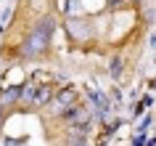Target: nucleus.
Wrapping results in <instances>:
<instances>
[{
  "label": "nucleus",
  "instance_id": "1",
  "mask_svg": "<svg viewBox=\"0 0 156 146\" xmlns=\"http://www.w3.org/2000/svg\"><path fill=\"white\" fill-rule=\"evenodd\" d=\"M53 32H56V19H53V16H45L42 21H37V24L27 32L24 43H21V56H24V58H40V56H45Z\"/></svg>",
  "mask_w": 156,
  "mask_h": 146
},
{
  "label": "nucleus",
  "instance_id": "2",
  "mask_svg": "<svg viewBox=\"0 0 156 146\" xmlns=\"http://www.w3.org/2000/svg\"><path fill=\"white\" fill-rule=\"evenodd\" d=\"M74 101H77V90L74 88H64L61 93H56V98H53V109H69V106H74ZM58 117H61V112H58Z\"/></svg>",
  "mask_w": 156,
  "mask_h": 146
},
{
  "label": "nucleus",
  "instance_id": "3",
  "mask_svg": "<svg viewBox=\"0 0 156 146\" xmlns=\"http://www.w3.org/2000/svg\"><path fill=\"white\" fill-rule=\"evenodd\" d=\"M21 90H24V85H11V88H3V90H0V104L5 106V109L21 104Z\"/></svg>",
  "mask_w": 156,
  "mask_h": 146
},
{
  "label": "nucleus",
  "instance_id": "4",
  "mask_svg": "<svg viewBox=\"0 0 156 146\" xmlns=\"http://www.w3.org/2000/svg\"><path fill=\"white\" fill-rule=\"evenodd\" d=\"M87 98L95 104V117L103 122V120L108 117V101H106V96H103L101 90H90V93H87Z\"/></svg>",
  "mask_w": 156,
  "mask_h": 146
},
{
  "label": "nucleus",
  "instance_id": "5",
  "mask_svg": "<svg viewBox=\"0 0 156 146\" xmlns=\"http://www.w3.org/2000/svg\"><path fill=\"white\" fill-rule=\"evenodd\" d=\"M87 130H90V125H85V128H69L66 146H87Z\"/></svg>",
  "mask_w": 156,
  "mask_h": 146
},
{
  "label": "nucleus",
  "instance_id": "6",
  "mask_svg": "<svg viewBox=\"0 0 156 146\" xmlns=\"http://www.w3.org/2000/svg\"><path fill=\"white\" fill-rule=\"evenodd\" d=\"M50 98H56V90L50 88V85H40L37 88V98H34V106H45Z\"/></svg>",
  "mask_w": 156,
  "mask_h": 146
},
{
  "label": "nucleus",
  "instance_id": "7",
  "mask_svg": "<svg viewBox=\"0 0 156 146\" xmlns=\"http://www.w3.org/2000/svg\"><path fill=\"white\" fill-rule=\"evenodd\" d=\"M111 74H114V77H119V74H122V61H119V58H114V61H111Z\"/></svg>",
  "mask_w": 156,
  "mask_h": 146
},
{
  "label": "nucleus",
  "instance_id": "8",
  "mask_svg": "<svg viewBox=\"0 0 156 146\" xmlns=\"http://www.w3.org/2000/svg\"><path fill=\"white\" fill-rule=\"evenodd\" d=\"M5 117H8V109L0 104V130H3V122H5Z\"/></svg>",
  "mask_w": 156,
  "mask_h": 146
}]
</instances>
